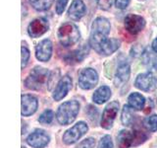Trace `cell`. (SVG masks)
I'll list each match as a JSON object with an SVG mask.
<instances>
[{"label": "cell", "instance_id": "24", "mask_svg": "<svg viewBox=\"0 0 157 148\" xmlns=\"http://www.w3.org/2000/svg\"><path fill=\"white\" fill-rule=\"evenodd\" d=\"M29 2L36 11H47L52 6L54 0H29Z\"/></svg>", "mask_w": 157, "mask_h": 148}, {"label": "cell", "instance_id": "29", "mask_svg": "<svg viewBox=\"0 0 157 148\" xmlns=\"http://www.w3.org/2000/svg\"><path fill=\"white\" fill-rule=\"evenodd\" d=\"M94 146H95L94 138L88 137V138H86L85 140L81 141L76 148H94Z\"/></svg>", "mask_w": 157, "mask_h": 148}, {"label": "cell", "instance_id": "7", "mask_svg": "<svg viewBox=\"0 0 157 148\" xmlns=\"http://www.w3.org/2000/svg\"><path fill=\"white\" fill-rule=\"evenodd\" d=\"M119 112V103L117 101H113L109 103L105 107L104 111H103L100 125L105 130H110L112 127L113 123H114L115 118Z\"/></svg>", "mask_w": 157, "mask_h": 148}, {"label": "cell", "instance_id": "22", "mask_svg": "<svg viewBox=\"0 0 157 148\" xmlns=\"http://www.w3.org/2000/svg\"><path fill=\"white\" fill-rule=\"evenodd\" d=\"M128 104H129V106L134 109V110L140 111L144 108L145 99L141 94L135 92V93H132L129 96V98H128Z\"/></svg>", "mask_w": 157, "mask_h": 148}, {"label": "cell", "instance_id": "1", "mask_svg": "<svg viewBox=\"0 0 157 148\" xmlns=\"http://www.w3.org/2000/svg\"><path fill=\"white\" fill-rule=\"evenodd\" d=\"M111 25L109 20L104 17H97L92 23L90 37V46L96 52L99 51L101 44L108 39Z\"/></svg>", "mask_w": 157, "mask_h": 148}, {"label": "cell", "instance_id": "30", "mask_svg": "<svg viewBox=\"0 0 157 148\" xmlns=\"http://www.w3.org/2000/svg\"><path fill=\"white\" fill-rule=\"evenodd\" d=\"M69 0H56V13L61 15L65 10Z\"/></svg>", "mask_w": 157, "mask_h": 148}, {"label": "cell", "instance_id": "28", "mask_svg": "<svg viewBox=\"0 0 157 148\" xmlns=\"http://www.w3.org/2000/svg\"><path fill=\"white\" fill-rule=\"evenodd\" d=\"M21 51H22V69H24L25 67L27 66V64L29 62L31 53H29V48L27 47L26 43H25V46H24V43H23Z\"/></svg>", "mask_w": 157, "mask_h": 148}, {"label": "cell", "instance_id": "3", "mask_svg": "<svg viewBox=\"0 0 157 148\" xmlns=\"http://www.w3.org/2000/svg\"><path fill=\"white\" fill-rule=\"evenodd\" d=\"M80 112V104L78 101H68L63 103L58 108L56 113V118L61 125H68L76 120Z\"/></svg>", "mask_w": 157, "mask_h": 148}, {"label": "cell", "instance_id": "26", "mask_svg": "<svg viewBox=\"0 0 157 148\" xmlns=\"http://www.w3.org/2000/svg\"><path fill=\"white\" fill-rule=\"evenodd\" d=\"M54 117V113L51 110H46L44 111L38 117V121L42 123V125H49L51 123Z\"/></svg>", "mask_w": 157, "mask_h": 148}, {"label": "cell", "instance_id": "17", "mask_svg": "<svg viewBox=\"0 0 157 148\" xmlns=\"http://www.w3.org/2000/svg\"><path fill=\"white\" fill-rule=\"evenodd\" d=\"M86 8L82 0H73L71 6L68 9V17L73 21H78L86 14Z\"/></svg>", "mask_w": 157, "mask_h": 148}, {"label": "cell", "instance_id": "4", "mask_svg": "<svg viewBox=\"0 0 157 148\" xmlns=\"http://www.w3.org/2000/svg\"><path fill=\"white\" fill-rule=\"evenodd\" d=\"M57 37L60 43L64 47L74 46L80 41L81 34L78 31V28L75 24L71 22H67L62 24L58 29Z\"/></svg>", "mask_w": 157, "mask_h": 148}, {"label": "cell", "instance_id": "16", "mask_svg": "<svg viewBox=\"0 0 157 148\" xmlns=\"http://www.w3.org/2000/svg\"><path fill=\"white\" fill-rule=\"evenodd\" d=\"M88 51H90V47H88V46L87 44H83V46L78 49H76V51L66 54V56H64V60H65V62L68 64L80 63L87 56Z\"/></svg>", "mask_w": 157, "mask_h": 148}, {"label": "cell", "instance_id": "10", "mask_svg": "<svg viewBox=\"0 0 157 148\" xmlns=\"http://www.w3.org/2000/svg\"><path fill=\"white\" fill-rule=\"evenodd\" d=\"M49 30V23L45 18H36L28 26V34L32 38H39Z\"/></svg>", "mask_w": 157, "mask_h": 148}, {"label": "cell", "instance_id": "8", "mask_svg": "<svg viewBox=\"0 0 157 148\" xmlns=\"http://www.w3.org/2000/svg\"><path fill=\"white\" fill-rule=\"evenodd\" d=\"M135 86L144 92L152 91L157 87V78L151 72L141 73L136 78Z\"/></svg>", "mask_w": 157, "mask_h": 148}, {"label": "cell", "instance_id": "25", "mask_svg": "<svg viewBox=\"0 0 157 148\" xmlns=\"http://www.w3.org/2000/svg\"><path fill=\"white\" fill-rule=\"evenodd\" d=\"M144 125L147 130L151 132L157 131V115H152L144 118Z\"/></svg>", "mask_w": 157, "mask_h": 148}, {"label": "cell", "instance_id": "27", "mask_svg": "<svg viewBox=\"0 0 157 148\" xmlns=\"http://www.w3.org/2000/svg\"><path fill=\"white\" fill-rule=\"evenodd\" d=\"M98 148H114L112 138L110 135H104L103 136L99 143H98Z\"/></svg>", "mask_w": 157, "mask_h": 148}, {"label": "cell", "instance_id": "9", "mask_svg": "<svg viewBox=\"0 0 157 148\" xmlns=\"http://www.w3.org/2000/svg\"><path fill=\"white\" fill-rule=\"evenodd\" d=\"M125 27L129 33L136 35L141 32L145 27V20L144 17L136 14H128L125 17Z\"/></svg>", "mask_w": 157, "mask_h": 148}, {"label": "cell", "instance_id": "21", "mask_svg": "<svg viewBox=\"0 0 157 148\" xmlns=\"http://www.w3.org/2000/svg\"><path fill=\"white\" fill-rule=\"evenodd\" d=\"M141 60L144 65L150 70L157 71V56L151 51H144L141 53Z\"/></svg>", "mask_w": 157, "mask_h": 148}, {"label": "cell", "instance_id": "31", "mask_svg": "<svg viewBox=\"0 0 157 148\" xmlns=\"http://www.w3.org/2000/svg\"><path fill=\"white\" fill-rule=\"evenodd\" d=\"M96 2L100 9L108 10L111 7V0H96Z\"/></svg>", "mask_w": 157, "mask_h": 148}, {"label": "cell", "instance_id": "15", "mask_svg": "<svg viewBox=\"0 0 157 148\" xmlns=\"http://www.w3.org/2000/svg\"><path fill=\"white\" fill-rule=\"evenodd\" d=\"M38 107L37 99L29 94L22 95V116L29 117L36 112Z\"/></svg>", "mask_w": 157, "mask_h": 148}, {"label": "cell", "instance_id": "18", "mask_svg": "<svg viewBox=\"0 0 157 148\" xmlns=\"http://www.w3.org/2000/svg\"><path fill=\"white\" fill-rule=\"evenodd\" d=\"M135 144V131L121 130L117 136L118 148H130Z\"/></svg>", "mask_w": 157, "mask_h": 148}, {"label": "cell", "instance_id": "14", "mask_svg": "<svg viewBox=\"0 0 157 148\" xmlns=\"http://www.w3.org/2000/svg\"><path fill=\"white\" fill-rule=\"evenodd\" d=\"M130 75H131L130 63L127 62L126 60L120 62L115 73V79H114L115 85L117 87L124 85V84L127 83L128 80L130 79Z\"/></svg>", "mask_w": 157, "mask_h": 148}, {"label": "cell", "instance_id": "2", "mask_svg": "<svg viewBox=\"0 0 157 148\" xmlns=\"http://www.w3.org/2000/svg\"><path fill=\"white\" fill-rule=\"evenodd\" d=\"M51 73L48 69L36 66L25 80V85L28 89L34 91H41L49 85Z\"/></svg>", "mask_w": 157, "mask_h": 148}, {"label": "cell", "instance_id": "12", "mask_svg": "<svg viewBox=\"0 0 157 148\" xmlns=\"http://www.w3.org/2000/svg\"><path fill=\"white\" fill-rule=\"evenodd\" d=\"M52 49L53 44L50 39H42L36 47V57L39 61L47 62L52 56Z\"/></svg>", "mask_w": 157, "mask_h": 148}, {"label": "cell", "instance_id": "34", "mask_svg": "<svg viewBox=\"0 0 157 148\" xmlns=\"http://www.w3.org/2000/svg\"><path fill=\"white\" fill-rule=\"evenodd\" d=\"M22 148H26V147H24V146H23V147H22Z\"/></svg>", "mask_w": 157, "mask_h": 148}, {"label": "cell", "instance_id": "23", "mask_svg": "<svg viewBox=\"0 0 157 148\" xmlns=\"http://www.w3.org/2000/svg\"><path fill=\"white\" fill-rule=\"evenodd\" d=\"M136 120V116L134 112V109L131 108L129 105H125L124 108H123L122 117H121V121L123 122V125L130 126L132 125H134Z\"/></svg>", "mask_w": 157, "mask_h": 148}, {"label": "cell", "instance_id": "5", "mask_svg": "<svg viewBox=\"0 0 157 148\" xmlns=\"http://www.w3.org/2000/svg\"><path fill=\"white\" fill-rule=\"evenodd\" d=\"M88 126L85 121H78L70 130H68L63 135V142L67 145H71L76 143L82 136L87 132Z\"/></svg>", "mask_w": 157, "mask_h": 148}, {"label": "cell", "instance_id": "32", "mask_svg": "<svg viewBox=\"0 0 157 148\" xmlns=\"http://www.w3.org/2000/svg\"><path fill=\"white\" fill-rule=\"evenodd\" d=\"M131 0H115V5L118 9L124 10L129 6Z\"/></svg>", "mask_w": 157, "mask_h": 148}, {"label": "cell", "instance_id": "33", "mask_svg": "<svg viewBox=\"0 0 157 148\" xmlns=\"http://www.w3.org/2000/svg\"><path fill=\"white\" fill-rule=\"evenodd\" d=\"M152 49L155 53H157V38L154 39V41L152 42Z\"/></svg>", "mask_w": 157, "mask_h": 148}, {"label": "cell", "instance_id": "11", "mask_svg": "<svg viewBox=\"0 0 157 148\" xmlns=\"http://www.w3.org/2000/svg\"><path fill=\"white\" fill-rule=\"evenodd\" d=\"M50 140V137L42 130H36L27 137V143L33 148H44Z\"/></svg>", "mask_w": 157, "mask_h": 148}, {"label": "cell", "instance_id": "19", "mask_svg": "<svg viewBox=\"0 0 157 148\" xmlns=\"http://www.w3.org/2000/svg\"><path fill=\"white\" fill-rule=\"evenodd\" d=\"M121 46V41L118 39L112 38L107 39L106 41L101 44L98 53L102 56H110L113 52H115Z\"/></svg>", "mask_w": 157, "mask_h": 148}, {"label": "cell", "instance_id": "6", "mask_svg": "<svg viewBox=\"0 0 157 148\" xmlns=\"http://www.w3.org/2000/svg\"><path fill=\"white\" fill-rule=\"evenodd\" d=\"M98 82V74L95 69L85 68L80 72L78 75V85L83 90H90L94 88Z\"/></svg>", "mask_w": 157, "mask_h": 148}, {"label": "cell", "instance_id": "13", "mask_svg": "<svg viewBox=\"0 0 157 148\" xmlns=\"http://www.w3.org/2000/svg\"><path fill=\"white\" fill-rule=\"evenodd\" d=\"M72 78L69 76V75H65L63 76L60 80H59V82L57 83L56 85V88L55 90H54L53 92V99L55 101H61L62 99H64L67 94L69 93V91L71 90L72 88Z\"/></svg>", "mask_w": 157, "mask_h": 148}, {"label": "cell", "instance_id": "20", "mask_svg": "<svg viewBox=\"0 0 157 148\" xmlns=\"http://www.w3.org/2000/svg\"><path fill=\"white\" fill-rule=\"evenodd\" d=\"M111 97V89L108 86H101L94 91L92 95V100L95 104H101L107 102Z\"/></svg>", "mask_w": 157, "mask_h": 148}]
</instances>
